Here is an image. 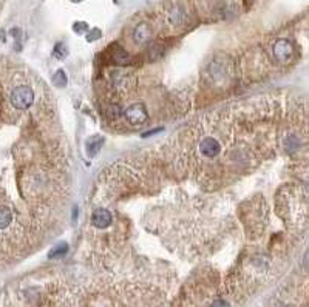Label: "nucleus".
<instances>
[{"label": "nucleus", "mask_w": 309, "mask_h": 307, "mask_svg": "<svg viewBox=\"0 0 309 307\" xmlns=\"http://www.w3.org/2000/svg\"><path fill=\"white\" fill-rule=\"evenodd\" d=\"M10 100H11V105L17 110H27L34 100V91L30 88V87H17L11 96H10Z\"/></svg>", "instance_id": "f257e3e1"}, {"label": "nucleus", "mask_w": 309, "mask_h": 307, "mask_svg": "<svg viewBox=\"0 0 309 307\" xmlns=\"http://www.w3.org/2000/svg\"><path fill=\"white\" fill-rule=\"evenodd\" d=\"M272 53H274V59L278 62V64H288L294 54V46L289 40L286 39H278L275 43H274V48H272Z\"/></svg>", "instance_id": "f03ea898"}, {"label": "nucleus", "mask_w": 309, "mask_h": 307, "mask_svg": "<svg viewBox=\"0 0 309 307\" xmlns=\"http://www.w3.org/2000/svg\"><path fill=\"white\" fill-rule=\"evenodd\" d=\"M125 119L128 124L132 125H141L147 120L148 117V113H147V108L144 107V104H135L132 107H128L124 113Z\"/></svg>", "instance_id": "7ed1b4c3"}, {"label": "nucleus", "mask_w": 309, "mask_h": 307, "mask_svg": "<svg viewBox=\"0 0 309 307\" xmlns=\"http://www.w3.org/2000/svg\"><path fill=\"white\" fill-rule=\"evenodd\" d=\"M198 150H199V153H201V155H202L204 158L212 159V158H215V156L218 155V153H220L221 145H220V142H218L215 138L208 136V138H204V139L199 142Z\"/></svg>", "instance_id": "20e7f679"}, {"label": "nucleus", "mask_w": 309, "mask_h": 307, "mask_svg": "<svg viewBox=\"0 0 309 307\" xmlns=\"http://www.w3.org/2000/svg\"><path fill=\"white\" fill-rule=\"evenodd\" d=\"M91 224L97 228H106L112 224V215L106 209H97L91 216Z\"/></svg>", "instance_id": "39448f33"}, {"label": "nucleus", "mask_w": 309, "mask_h": 307, "mask_svg": "<svg viewBox=\"0 0 309 307\" xmlns=\"http://www.w3.org/2000/svg\"><path fill=\"white\" fill-rule=\"evenodd\" d=\"M150 36H151V30H150V27H148L147 23L138 25V27L135 28V31H133V39H135V42L139 43V45L145 43V42L150 39Z\"/></svg>", "instance_id": "423d86ee"}, {"label": "nucleus", "mask_w": 309, "mask_h": 307, "mask_svg": "<svg viewBox=\"0 0 309 307\" xmlns=\"http://www.w3.org/2000/svg\"><path fill=\"white\" fill-rule=\"evenodd\" d=\"M13 221V212L5 207V206H0V230L7 228Z\"/></svg>", "instance_id": "0eeeda50"}, {"label": "nucleus", "mask_w": 309, "mask_h": 307, "mask_svg": "<svg viewBox=\"0 0 309 307\" xmlns=\"http://www.w3.org/2000/svg\"><path fill=\"white\" fill-rule=\"evenodd\" d=\"M113 60L119 65H125L128 60H130V56H128L124 49H118L115 51V54H113Z\"/></svg>", "instance_id": "6e6552de"}, {"label": "nucleus", "mask_w": 309, "mask_h": 307, "mask_svg": "<svg viewBox=\"0 0 309 307\" xmlns=\"http://www.w3.org/2000/svg\"><path fill=\"white\" fill-rule=\"evenodd\" d=\"M102 139L100 138H91L87 141V151H90V155H94V153L100 148Z\"/></svg>", "instance_id": "1a4fd4ad"}, {"label": "nucleus", "mask_w": 309, "mask_h": 307, "mask_svg": "<svg viewBox=\"0 0 309 307\" xmlns=\"http://www.w3.org/2000/svg\"><path fill=\"white\" fill-rule=\"evenodd\" d=\"M67 252H68V245H67V244H61V245H58L53 252H49V258H51V260L62 258Z\"/></svg>", "instance_id": "9d476101"}, {"label": "nucleus", "mask_w": 309, "mask_h": 307, "mask_svg": "<svg viewBox=\"0 0 309 307\" xmlns=\"http://www.w3.org/2000/svg\"><path fill=\"white\" fill-rule=\"evenodd\" d=\"M53 84H55L56 87H59V88H62V87L67 84V76H65V73H64L62 70L56 71V74L53 76Z\"/></svg>", "instance_id": "9b49d317"}, {"label": "nucleus", "mask_w": 309, "mask_h": 307, "mask_svg": "<svg viewBox=\"0 0 309 307\" xmlns=\"http://www.w3.org/2000/svg\"><path fill=\"white\" fill-rule=\"evenodd\" d=\"M300 147V141L297 139V136L291 135L289 138H286V142H285V148L288 151H295L297 148Z\"/></svg>", "instance_id": "f8f14e48"}, {"label": "nucleus", "mask_w": 309, "mask_h": 307, "mask_svg": "<svg viewBox=\"0 0 309 307\" xmlns=\"http://www.w3.org/2000/svg\"><path fill=\"white\" fill-rule=\"evenodd\" d=\"M73 30H74V31H77V33H82L84 30H87V25H85L84 22H77V23H74Z\"/></svg>", "instance_id": "ddd939ff"}, {"label": "nucleus", "mask_w": 309, "mask_h": 307, "mask_svg": "<svg viewBox=\"0 0 309 307\" xmlns=\"http://www.w3.org/2000/svg\"><path fill=\"white\" fill-rule=\"evenodd\" d=\"M100 36V31L99 30H93L88 36H87V40H94V39H97Z\"/></svg>", "instance_id": "4468645a"}, {"label": "nucleus", "mask_w": 309, "mask_h": 307, "mask_svg": "<svg viewBox=\"0 0 309 307\" xmlns=\"http://www.w3.org/2000/svg\"><path fill=\"white\" fill-rule=\"evenodd\" d=\"M211 307H229V304L226 301H223V299H217L215 302H212Z\"/></svg>", "instance_id": "2eb2a0df"}, {"label": "nucleus", "mask_w": 309, "mask_h": 307, "mask_svg": "<svg viewBox=\"0 0 309 307\" xmlns=\"http://www.w3.org/2000/svg\"><path fill=\"white\" fill-rule=\"evenodd\" d=\"M71 2H82V0H71Z\"/></svg>", "instance_id": "dca6fc26"}]
</instances>
